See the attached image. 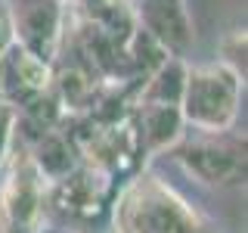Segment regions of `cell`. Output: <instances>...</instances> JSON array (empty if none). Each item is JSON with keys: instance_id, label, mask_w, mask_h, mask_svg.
<instances>
[{"instance_id": "1", "label": "cell", "mask_w": 248, "mask_h": 233, "mask_svg": "<svg viewBox=\"0 0 248 233\" xmlns=\"http://www.w3.org/2000/svg\"><path fill=\"white\" fill-rule=\"evenodd\" d=\"M115 233H211L202 215L155 171H140L112 202Z\"/></svg>"}, {"instance_id": "2", "label": "cell", "mask_w": 248, "mask_h": 233, "mask_svg": "<svg viewBox=\"0 0 248 233\" xmlns=\"http://www.w3.org/2000/svg\"><path fill=\"white\" fill-rule=\"evenodd\" d=\"M245 78L230 68L227 62H208V66H186L180 115L186 128L202 134H227L239 118Z\"/></svg>"}, {"instance_id": "3", "label": "cell", "mask_w": 248, "mask_h": 233, "mask_svg": "<svg viewBox=\"0 0 248 233\" xmlns=\"http://www.w3.org/2000/svg\"><path fill=\"white\" fill-rule=\"evenodd\" d=\"M0 181V233H41L46 212V181L25 146H13Z\"/></svg>"}, {"instance_id": "4", "label": "cell", "mask_w": 248, "mask_h": 233, "mask_svg": "<svg viewBox=\"0 0 248 233\" xmlns=\"http://www.w3.org/2000/svg\"><path fill=\"white\" fill-rule=\"evenodd\" d=\"M177 165H180L192 181L227 190L245 181V146L239 140H227V134H205L202 140L170 146Z\"/></svg>"}, {"instance_id": "5", "label": "cell", "mask_w": 248, "mask_h": 233, "mask_svg": "<svg viewBox=\"0 0 248 233\" xmlns=\"http://www.w3.org/2000/svg\"><path fill=\"white\" fill-rule=\"evenodd\" d=\"M6 3H10L13 41L56 66L65 47L68 6L62 0H6Z\"/></svg>"}, {"instance_id": "6", "label": "cell", "mask_w": 248, "mask_h": 233, "mask_svg": "<svg viewBox=\"0 0 248 233\" xmlns=\"http://www.w3.org/2000/svg\"><path fill=\"white\" fill-rule=\"evenodd\" d=\"M137 28H143L168 56L186 59L196 41L192 16L183 0H130Z\"/></svg>"}, {"instance_id": "7", "label": "cell", "mask_w": 248, "mask_h": 233, "mask_svg": "<svg viewBox=\"0 0 248 233\" xmlns=\"http://www.w3.org/2000/svg\"><path fill=\"white\" fill-rule=\"evenodd\" d=\"M112 193V177L90 165H78L65 177L46 183V205H56L68 217H96Z\"/></svg>"}, {"instance_id": "8", "label": "cell", "mask_w": 248, "mask_h": 233, "mask_svg": "<svg viewBox=\"0 0 248 233\" xmlns=\"http://www.w3.org/2000/svg\"><path fill=\"white\" fill-rule=\"evenodd\" d=\"M50 84H53V66L34 53H28L25 47L13 44L0 56V103L22 109Z\"/></svg>"}, {"instance_id": "9", "label": "cell", "mask_w": 248, "mask_h": 233, "mask_svg": "<svg viewBox=\"0 0 248 233\" xmlns=\"http://www.w3.org/2000/svg\"><path fill=\"white\" fill-rule=\"evenodd\" d=\"M130 124H134L137 146L143 159L170 152V146L180 143L183 131H186V121L177 103H146V100H137L134 112H130Z\"/></svg>"}, {"instance_id": "10", "label": "cell", "mask_w": 248, "mask_h": 233, "mask_svg": "<svg viewBox=\"0 0 248 233\" xmlns=\"http://www.w3.org/2000/svg\"><path fill=\"white\" fill-rule=\"evenodd\" d=\"M19 143V140H16ZM31 155V162H34V168L41 171V177L46 183L59 181V177H65L72 168L81 165V155H78V146L75 140L65 134V131L59 128H50V131H41L31 143H22Z\"/></svg>"}, {"instance_id": "11", "label": "cell", "mask_w": 248, "mask_h": 233, "mask_svg": "<svg viewBox=\"0 0 248 233\" xmlns=\"http://www.w3.org/2000/svg\"><path fill=\"white\" fill-rule=\"evenodd\" d=\"M220 62H227L230 68H236L239 75L245 78V50H248V41H245V28H230L227 34L220 37Z\"/></svg>"}, {"instance_id": "12", "label": "cell", "mask_w": 248, "mask_h": 233, "mask_svg": "<svg viewBox=\"0 0 248 233\" xmlns=\"http://www.w3.org/2000/svg\"><path fill=\"white\" fill-rule=\"evenodd\" d=\"M13 146H16V109L0 103V168L6 165Z\"/></svg>"}, {"instance_id": "13", "label": "cell", "mask_w": 248, "mask_h": 233, "mask_svg": "<svg viewBox=\"0 0 248 233\" xmlns=\"http://www.w3.org/2000/svg\"><path fill=\"white\" fill-rule=\"evenodd\" d=\"M16 41H13V22H10V3L0 0V56L10 50Z\"/></svg>"}, {"instance_id": "14", "label": "cell", "mask_w": 248, "mask_h": 233, "mask_svg": "<svg viewBox=\"0 0 248 233\" xmlns=\"http://www.w3.org/2000/svg\"><path fill=\"white\" fill-rule=\"evenodd\" d=\"M99 3H108V6H130V0H99Z\"/></svg>"}, {"instance_id": "15", "label": "cell", "mask_w": 248, "mask_h": 233, "mask_svg": "<svg viewBox=\"0 0 248 233\" xmlns=\"http://www.w3.org/2000/svg\"><path fill=\"white\" fill-rule=\"evenodd\" d=\"M65 6H87V3H93V0H62Z\"/></svg>"}]
</instances>
